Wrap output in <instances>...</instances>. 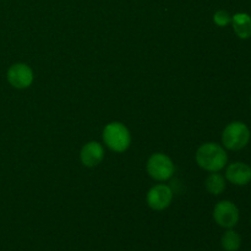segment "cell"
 <instances>
[{"mask_svg": "<svg viewBox=\"0 0 251 251\" xmlns=\"http://www.w3.org/2000/svg\"><path fill=\"white\" fill-rule=\"evenodd\" d=\"M195 159L200 168L212 173L225 168L228 162V154L221 145L216 142H206L198 149Z\"/></svg>", "mask_w": 251, "mask_h": 251, "instance_id": "6da1fadb", "label": "cell"}, {"mask_svg": "<svg viewBox=\"0 0 251 251\" xmlns=\"http://www.w3.org/2000/svg\"><path fill=\"white\" fill-rule=\"evenodd\" d=\"M103 141L109 150L122 153L131 145V135L123 123L113 122L103 129Z\"/></svg>", "mask_w": 251, "mask_h": 251, "instance_id": "7a4b0ae2", "label": "cell"}, {"mask_svg": "<svg viewBox=\"0 0 251 251\" xmlns=\"http://www.w3.org/2000/svg\"><path fill=\"white\" fill-rule=\"evenodd\" d=\"M250 129L243 122H233L222 132L223 146L230 151L243 150L250 141Z\"/></svg>", "mask_w": 251, "mask_h": 251, "instance_id": "3957f363", "label": "cell"}, {"mask_svg": "<svg viewBox=\"0 0 251 251\" xmlns=\"http://www.w3.org/2000/svg\"><path fill=\"white\" fill-rule=\"evenodd\" d=\"M146 171L152 179L157 181H166L173 176L176 167L169 156L164 153L151 154L146 163Z\"/></svg>", "mask_w": 251, "mask_h": 251, "instance_id": "277c9868", "label": "cell"}, {"mask_svg": "<svg viewBox=\"0 0 251 251\" xmlns=\"http://www.w3.org/2000/svg\"><path fill=\"white\" fill-rule=\"evenodd\" d=\"M239 210L232 201H220L213 208V220L220 227L226 229L234 228L239 222Z\"/></svg>", "mask_w": 251, "mask_h": 251, "instance_id": "5b68a950", "label": "cell"}, {"mask_svg": "<svg viewBox=\"0 0 251 251\" xmlns=\"http://www.w3.org/2000/svg\"><path fill=\"white\" fill-rule=\"evenodd\" d=\"M7 82L17 90L28 88L33 82V70L25 63L12 64L6 73Z\"/></svg>", "mask_w": 251, "mask_h": 251, "instance_id": "8992f818", "label": "cell"}, {"mask_svg": "<svg viewBox=\"0 0 251 251\" xmlns=\"http://www.w3.org/2000/svg\"><path fill=\"white\" fill-rule=\"evenodd\" d=\"M173 201V191L166 184L152 186L146 195V202L153 211H163L171 206Z\"/></svg>", "mask_w": 251, "mask_h": 251, "instance_id": "52a82bcc", "label": "cell"}, {"mask_svg": "<svg viewBox=\"0 0 251 251\" xmlns=\"http://www.w3.org/2000/svg\"><path fill=\"white\" fill-rule=\"evenodd\" d=\"M226 179L233 185H248L251 181V167L244 162L230 163L226 169Z\"/></svg>", "mask_w": 251, "mask_h": 251, "instance_id": "ba28073f", "label": "cell"}, {"mask_svg": "<svg viewBox=\"0 0 251 251\" xmlns=\"http://www.w3.org/2000/svg\"><path fill=\"white\" fill-rule=\"evenodd\" d=\"M104 158V149L100 142L91 141L83 145L80 152V159L82 164L88 168L98 166Z\"/></svg>", "mask_w": 251, "mask_h": 251, "instance_id": "9c48e42d", "label": "cell"}, {"mask_svg": "<svg viewBox=\"0 0 251 251\" xmlns=\"http://www.w3.org/2000/svg\"><path fill=\"white\" fill-rule=\"evenodd\" d=\"M232 25L235 34L240 39H249L251 37V16L245 12H238L232 16Z\"/></svg>", "mask_w": 251, "mask_h": 251, "instance_id": "30bf717a", "label": "cell"}, {"mask_svg": "<svg viewBox=\"0 0 251 251\" xmlns=\"http://www.w3.org/2000/svg\"><path fill=\"white\" fill-rule=\"evenodd\" d=\"M206 190L211 194V195H221L226 189V179L222 174L218 172H212L210 176L206 178L205 181Z\"/></svg>", "mask_w": 251, "mask_h": 251, "instance_id": "8fae6325", "label": "cell"}, {"mask_svg": "<svg viewBox=\"0 0 251 251\" xmlns=\"http://www.w3.org/2000/svg\"><path fill=\"white\" fill-rule=\"evenodd\" d=\"M221 245L225 251H238L242 247V237L238 232L227 229L221 238Z\"/></svg>", "mask_w": 251, "mask_h": 251, "instance_id": "7c38bea8", "label": "cell"}, {"mask_svg": "<svg viewBox=\"0 0 251 251\" xmlns=\"http://www.w3.org/2000/svg\"><path fill=\"white\" fill-rule=\"evenodd\" d=\"M213 21L217 26L225 27L227 25H229L232 22V16L229 15V12L226 11V10H218L213 15Z\"/></svg>", "mask_w": 251, "mask_h": 251, "instance_id": "4fadbf2b", "label": "cell"}, {"mask_svg": "<svg viewBox=\"0 0 251 251\" xmlns=\"http://www.w3.org/2000/svg\"><path fill=\"white\" fill-rule=\"evenodd\" d=\"M250 105H251V97H250Z\"/></svg>", "mask_w": 251, "mask_h": 251, "instance_id": "5bb4252c", "label": "cell"}]
</instances>
